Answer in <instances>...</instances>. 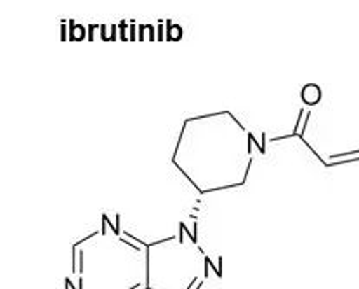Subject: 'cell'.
<instances>
[{
    "mask_svg": "<svg viewBox=\"0 0 359 289\" xmlns=\"http://www.w3.org/2000/svg\"><path fill=\"white\" fill-rule=\"evenodd\" d=\"M165 23H167V35H165L167 42H177L182 38V27L174 24L170 20L165 21Z\"/></svg>",
    "mask_w": 359,
    "mask_h": 289,
    "instance_id": "obj_1",
    "label": "cell"
},
{
    "mask_svg": "<svg viewBox=\"0 0 359 289\" xmlns=\"http://www.w3.org/2000/svg\"><path fill=\"white\" fill-rule=\"evenodd\" d=\"M69 23V40L72 42H79V40L86 38V27L76 24L75 21H68Z\"/></svg>",
    "mask_w": 359,
    "mask_h": 289,
    "instance_id": "obj_2",
    "label": "cell"
},
{
    "mask_svg": "<svg viewBox=\"0 0 359 289\" xmlns=\"http://www.w3.org/2000/svg\"><path fill=\"white\" fill-rule=\"evenodd\" d=\"M127 28H129V24H127V21H122V23L118 24V30H120V40H123V42H129V38H127Z\"/></svg>",
    "mask_w": 359,
    "mask_h": 289,
    "instance_id": "obj_3",
    "label": "cell"
},
{
    "mask_svg": "<svg viewBox=\"0 0 359 289\" xmlns=\"http://www.w3.org/2000/svg\"><path fill=\"white\" fill-rule=\"evenodd\" d=\"M146 30H148V24H141V27H139V42H142V40H144Z\"/></svg>",
    "mask_w": 359,
    "mask_h": 289,
    "instance_id": "obj_4",
    "label": "cell"
},
{
    "mask_svg": "<svg viewBox=\"0 0 359 289\" xmlns=\"http://www.w3.org/2000/svg\"><path fill=\"white\" fill-rule=\"evenodd\" d=\"M99 27H101V38L102 40H104V42H108V36H106V27H104V24H99Z\"/></svg>",
    "mask_w": 359,
    "mask_h": 289,
    "instance_id": "obj_5",
    "label": "cell"
},
{
    "mask_svg": "<svg viewBox=\"0 0 359 289\" xmlns=\"http://www.w3.org/2000/svg\"><path fill=\"white\" fill-rule=\"evenodd\" d=\"M148 30H149V40H156L155 38V27L148 24Z\"/></svg>",
    "mask_w": 359,
    "mask_h": 289,
    "instance_id": "obj_6",
    "label": "cell"
},
{
    "mask_svg": "<svg viewBox=\"0 0 359 289\" xmlns=\"http://www.w3.org/2000/svg\"><path fill=\"white\" fill-rule=\"evenodd\" d=\"M163 21L160 20V27H158V40H163Z\"/></svg>",
    "mask_w": 359,
    "mask_h": 289,
    "instance_id": "obj_7",
    "label": "cell"
},
{
    "mask_svg": "<svg viewBox=\"0 0 359 289\" xmlns=\"http://www.w3.org/2000/svg\"><path fill=\"white\" fill-rule=\"evenodd\" d=\"M97 27H94V24H90L89 27V40H94V30H96Z\"/></svg>",
    "mask_w": 359,
    "mask_h": 289,
    "instance_id": "obj_8",
    "label": "cell"
},
{
    "mask_svg": "<svg viewBox=\"0 0 359 289\" xmlns=\"http://www.w3.org/2000/svg\"><path fill=\"white\" fill-rule=\"evenodd\" d=\"M116 28H118V27H113V28H111V36H109V42H113V40H116Z\"/></svg>",
    "mask_w": 359,
    "mask_h": 289,
    "instance_id": "obj_9",
    "label": "cell"
},
{
    "mask_svg": "<svg viewBox=\"0 0 359 289\" xmlns=\"http://www.w3.org/2000/svg\"><path fill=\"white\" fill-rule=\"evenodd\" d=\"M129 40H134V42H135V27H130V35H129Z\"/></svg>",
    "mask_w": 359,
    "mask_h": 289,
    "instance_id": "obj_10",
    "label": "cell"
},
{
    "mask_svg": "<svg viewBox=\"0 0 359 289\" xmlns=\"http://www.w3.org/2000/svg\"><path fill=\"white\" fill-rule=\"evenodd\" d=\"M61 40H65V42H66V27H65V24L61 27Z\"/></svg>",
    "mask_w": 359,
    "mask_h": 289,
    "instance_id": "obj_11",
    "label": "cell"
},
{
    "mask_svg": "<svg viewBox=\"0 0 359 289\" xmlns=\"http://www.w3.org/2000/svg\"><path fill=\"white\" fill-rule=\"evenodd\" d=\"M262 148L266 149V134H262Z\"/></svg>",
    "mask_w": 359,
    "mask_h": 289,
    "instance_id": "obj_12",
    "label": "cell"
},
{
    "mask_svg": "<svg viewBox=\"0 0 359 289\" xmlns=\"http://www.w3.org/2000/svg\"><path fill=\"white\" fill-rule=\"evenodd\" d=\"M66 284H68V286H69V288H72V283H69V281H68V279H66Z\"/></svg>",
    "mask_w": 359,
    "mask_h": 289,
    "instance_id": "obj_13",
    "label": "cell"
}]
</instances>
